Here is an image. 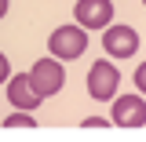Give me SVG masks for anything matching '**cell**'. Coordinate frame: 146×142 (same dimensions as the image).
Returning <instances> with one entry per match:
<instances>
[{
	"instance_id": "obj_1",
	"label": "cell",
	"mask_w": 146,
	"mask_h": 142,
	"mask_svg": "<svg viewBox=\"0 0 146 142\" xmlns=\"http://www.w3.org/2000/svg\"><path fill=\"white\" fill-rule=\"evenodd\" d=\"M88 51V29L84 26H58L48 36V55L58 62H73Z\"/></svg>"
},
{
	"instance_id": "obj_2",
	"label": "cell",
	"mask_w": 146,
	"mask_h": 142,
	"mask_svg": "<svg viewBox=\"0 0 146 142\" xmlns=\"http://www.w3.org/2000/svg\"><path fill=\"white\" fill-rule=\"evenodd\" d=\"M117 88H121L117 66H113L110 58L91 62V69H88V95L91 98H95V102H113V98H117Z\"/></svg>"
},
{
	"instance_id": "obj_3",
	"label": "cell",
	"mask_w": 146,
	"mask_h": 142,
	"mask_svg": "<svg viewBox=\"0 0 146 142\" xmlns=\"http://www.w3.org/2000/svg\"><path fill=\"white\" fill-rule=\"evenodd\" d=\"M29 80H33V88L40 91V98H51V95H58L62 91V84H66V69H62V62L58 58H36L33 69H29Z\"/></svg>"
},
{
	"instance_id": "obj_4",
	"label": "cell",
	"mask_w": 146,
	"mask_h": 142,
	"mask_svg": "<svg viewBox=\"0 0 146 142\" xmlns=\"http://www.w3.org/2000/svg\"><path fill=\"white\" fill-rule=\"evenodd\" d=\"M110 120L117 127H143L146 124V95H117Z\"/></svg>"
},
{
	"instance_id": "obj_5",
	"label": "cell",
	"mask_w": 146,
	"mask_h": 142,
	"mask_svg": "<svg viewBox=\"0 0 146 142\" xmlns=\"http://www.w3.org/2000/svg\"><path fill=\"white\" fill-rule=\"evenodd\" d=\"M73 15H77V26H84V29H110L113 26V0H77Z\"/></svg>"
},
{
	"instance_id": "obj_6",
	"label": "cell",
	"mask_w": 146,
	"mask_h": 142,
	"mask_svg": "<svg viewBox=\"0 0 146 142\" xmlns=\"http://www.w3.org/2000/svg\"><path fill=\"white\" fill-rule=\"evenodd\" d=\"M102 48H106L110 58H131L139 51V33L131 26H110L102 33Z\"/></svg>"
},
{
	"instance_id": "obj_7",
	"label": "cell",
	"mask_w": 146,
	"mask_h": 142,
	"mask_svg": "<svg viewBox=\"0 0 146 142\" xmlns=\"http://www.w3.org/2000/svg\"><path fill=\"white\" fill-rule=\"evenodd\" d=\"M7 102H11V109H26V113H33L40 106V91L33 88L29 73H15L7 80Z\"/></svg>"
},
{
	"instance_id": "obj_8",
	"label": "cell",
	"mask_w": 146,
	"mask_h": 142,
	"mask_svg": "<svg viewBox=\"0 0 146 142\" xmlns=\"http://www.w3.org/2000/svg\"><path fill=\"white\" fill-rule=\"evenodd\" d=\"M4 127H36V117L26 109H15L11 117H4Z\"/></svg>"
},
{
	"instance_id": "obj_9",
	"label": "cell",
	"mask_w": 146,
	"mask_h": 142,
	"mask_svg": "<svg viewBox=\"0 0 146 142\" xmlns=\"http://www.w3.org/2000/svg\"><path fill=\"white\" fill-rule=\"evenodd\" d=\"M135 88H139V95H146V62L135 66Z\"/></svg>"
},
{
	"instance_id": "obj_10",
	"label": "cell",
	"mask_w": 146,
	"mask_h": 142,
	"mask_svg": "<svg viewBox=\"0 0 146 142\" xmlns=\"http://www.w3.org/2000/svg\"><path fill=\"white\" fill-rule=\"evenodd\" d=\"M113 120L110 117H88V120H80V127H110Z\"/></svg>"
},
{
	"instance_id": "obj_11",
	"label": "cell",
	"mask_w": 146,
	"mask_h": 142,
	"mask_svg": "<svg viewBox=\"0 0 146 142\" xmlns=\"http://www.w3.org/2000/svg\"><path fill=\"white\" fill-rule=\"evenodd\" d=\"M11 80V62H7V55L0 51V84H7Z\"/></svg>"
},
{
	"instance_id": "obj_12",
	"label": "cell",
	"mask_w": 146,
	"mask_h": 142,
	"mask_svg": "<svg viewBox=\"0 0 146 142\" xmlns=\"http://www.w3.org/2000/svg\"><path fill=\"white\" fill-rule=\"evenodd\" d=\"M7 4H11V0H0V18L7 15Z\"/></svg>"
},
{
	"instance_id": "obj_13",
	"label": "cell",
	"mask_w": 146,
	"mask_h": 142,
	"mask_svg": "<svg viewBox=\"0 0 146 142\" xmlns=\"http://www.w3.org/2000/svg\"><path fill=\"white\" fill-rule=\"evenodd\" d=\"M143 4H146V0H143Z\"/></svg>"
}]
</instances>
